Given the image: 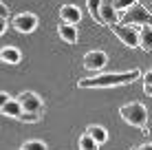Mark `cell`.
Segmentation results:
<instances>
[{
    "label": "cell",
    "instance_id": "6da1fadb",
    "mask_svg": "<svg viewBox=\"0 0 152 150\" xmlns=\"http://www.w3.org/2000/svg\"><path fill=\"white\" fill-rule=\"evenodd\" d=\"M141 77L139 69L126 71V73H102L95 77H84L77 82V89H113V86H124V84H132L134 80Z\"/></svg>",
    "mask_w": 152,
    "mask_h": 150
},
{
    "label": "cell",
    "instance_id": "7a4b0ae2",
    "mask_svg": "<svg viewBox=\"0 0 152 150\" xmlns=\"http://www.w3.org/2000/svg\"><path fill=\"white\" fill-rule=\"evenodd\" d=\"M119 115H121V119L126 124H130V126L134 128H141L143 132H148V108L143 104H139V102H132V104H124L119 108Z\"/></svg>",
    "mask_w": 152,
    "mask_h": 150
},
{
    "label": "cell",
    "instance_id": "3957f363",
    "mask_svg": "<svg viewBox=\"0 0 152 150\" xmlns=\"http://www.w3.org/2000/svg\"><path fill=\"white\" fill-rule=\"evenodd\" d=\"M119 22H121V24H132V27H141V24L150 22V9L145 7V4L134 2V4H130V7L121 13Z\"/></svg>",
    "mask_w": 152,
    "mask_h": 150
},
{
    "label": "cell",
    "instance_id": "277c9868",
    "mask_svg": "<svg viewBox=\"0 0 152 150\" xmlns=\"http://www.w3.org/2000/svg\"><path fill=\"white\" fill-rule=\"evenodd\" d=\"M110 31L119 38V42L124 46H128V49H137V42H139V27H132V24H110Z\"/></svg>",
    "mask_w": 152,
    "mask_h": 150
},
{
    "label": "cell",
    "instance_id": "5b68a950",
    "mask_svg": "<svg viewBox=\"0 0 152 150\" xmlns=\"http://www.w3.org/2000/svg\"><path fill=\"white\" fill-rule=\"evenodd\" d=\"M15 100L20 102V108H22V110L44 115V102H42V97L38 95V93H33V91H22Z\"/></svg>",
    "mask_w": 152,
    "mask_h": 150
},
{
    "label": "cell",
    "instance_id": "8992f818",
    "mask_svg": "<svg viewBox=\"0 0 152 150\" xmlns=\"http://www.w3.org/2000/svg\"><path fill=\"white\" fill-rule=\"evenodd\" d=\"M38 22H40L38 15L31 13V11H20V13L11 20L13 29L18 31V33H33V31L38 29Z\"/></svg>",
    "mask_w": 152,
    "mask_h": 150
},
{
    "label": "cell",
    "instance_id": "52a82bcc",
    "mask_svg": "<svg viewBox=\"0 0 152 150\" xmlns=\"http://www.w3.org/2000/svg\"><path fill=\"white\" fill-rule=\"evenodd\" d=\"M106 64H108V53L102 49H93L84 55V66L88 71H102Z\"/></svg>",
    "mask_w": 152,
    "mask_h": 150
},
{
    "label": "cell",
    "instance_id": "ba28073f",
    "mask_svg": "<svg viewBox=\"0 0 152 150\" xmlns=\"http://www.w3.org/2000/svg\"><path fill=\"white\" fill-rule=\"evenodd\" d=\"M99 22L106 24V27L119 22V11L113 7V0H102L99 2Z\"/></svg>",
    "mask_w": 152,
    "mask_h": 150
},
{
    "label": "cell",
    "instance_id": "9c48e42d",
    "mask_svg": "<svg viewBox=\"0 0 152 150\" xmlns=\"http://www.w3.org/2000/svg\"><path fill=\"white\" fill-rule=\"evenodd\" d=\"M60 20L66 24H77L82 20V11L80 7H75V4H62L60 9Z\"/></svg>",
    "mask_w": 152,
    "mask_h": 150
},
{
    "label": "cell",
    "instance_id": "30bf717a",
    "mask_svg": "<svg viewBox=\"0 0 152 150\" xmlns=\"http://www.w3.org/2000/svg\"><path fill=\"white\" fill-rule=\"evenodd\" d=\"M20 60H22V51L18 46H2L0 49V62H4V64H20Z\"/></svg>",
    "mask_w": 152,
    "mask_h": 150
},
{
    "label": "cell",
    "instance_id": "8fae6325",
    "mask_svg": "<svg viewBox=\"0 0 152 150\" xmlns=\"http://www.w3.org/2000/svg\"><path fill=\"white\" fill-rule=\"evenodd\" d=\"M139 42H137V49H143L145 53L152 49V29H150V22L141 24L139 27Z\"/></svg>",
    "mask_w": 152,
    "mask_h": 150
},
{
    "label": "cell",
    "instance_id": "7c38bea8",
    "mask_svg": "<svg viewBox=\"0 0 152 150\" xmlns=\"http://www.w3.org/2000/svg\"><path fill=\"white\" fill-rule=\"evenodd\" d=\"M57 35H60L64 42H69V44H75V42H77V29H75V24L62 22L60 29H57Z\"/></svg>",
    "mask_w": 152,
    "mask_h": 150
},
{
    "label": "cell",
    "instance_id": "4fadbf2b",
    "mask_svg": "<svg viewBox=\"0 0 152 150\" xmlns=\"http://www.w3.org/2000/svg\"><path fill=\"white\" fill-rule=\"evenodd\" d=\"M86 132H88V135H91L93 139H95L99 146L108 141V130H106L104 126H99V124H91V126L86 128Z\"/></svg>",
    "mask_w": 152,
    "mask_h": 150
},
{
    "label": "cell",
    "instance_id": "5bb4252c",
    "mask_svg": "<svg viewBox=\"0 0 152 150\" xmlns=\"http://www.w3.org/2000/svg\"><path fill=\"white\" fill-rule=\"evenodd\" d=\"M20 110H22V108H20V102H18V100H13V97H9V100L2 104V108H0V113H4V115L13 117V119H18Z\"/></svg>",
    "mask_w": 152,
    "mask_h": 150
},
{
    "label": "cell",
    "instance_id": "9a60e30c",
    "mask_svg": "<svg viewBox=\"0 0 152 150\" xmlns=\"http://www.w3.org/2000/svg\"><path fill=\"white\" fill-rule=\"evenodd\" d=\"M80 150H99V143L88 135V132H84L80 137Z\"/></svg>",
    "mask_w": 152,
    "mask_h": 150
},
{
    "label": "cell",
    "instance_id": "2e32d148",
    "mask_svg": "<svg viewBox=\"0 0 152 150\" xmlns=\"http://www.w3.org/2000/svg\"><path fill=\"white\" fill-rule=\"evenodd\" d=\"M99 2H102V0H86L88 13L93 15V20H95V22H99ZM99 24H102V22H99Z\"/></svg>",
    "mask_w": 152,
    "mask_h": 150
},
{
    "label": "cell",
    "instance_id": "e0dca14e",
    "mask_svg": "<svg viewBox=\"0 0 152 150\" xmlns=\"http://www.w3.org/2000/svg\"><path fill=\"white\" fill-rule=\"evenodd\" d=\"M18 119H20V121H27V124H35V121H40V119H42V115H40V113H27V110H20Z\"/></svg>",
    "mask_w": 152,
    "mask_h": 150
},
{
    "label": "cell",
    "instance_id": "ac0fdd59",
    "mask_svg": "<svg viewBox=\"0 0 152 150\" xmlns=\"http://www.w3.org/2000/svg\"><path fill=\"white\" fill-rule=\"evenodd\" d=\"M22 150H46V143L40 141V139H31L22 146Z\"/></svg>",
    "mask_w": 152,
    "mask_h": 150
},
{
    "label": "cell",
    "instance_id": "d6986e66",
    "mask_svg": "<svg viewBox=\"0 0 152 150\" xmlns=\"http://www.w3.org/2000/svg\"><path fill=\"white\" fill-rule=\"evenodd\" d=\"M139 2V0H113V7L117 9V11H126V9L130 7V4Z\"/></svg>",
    "mask_w": 152,
    "mask_h": 150
},
{
    "label": "cell",
    "instance_id": "ffe728a7",
    "mask_svg": "<svg viewBox=\"0 0 152 150\" xmlns=\"http://www.w3.org/2000/svg\"><path fill=\"white\" fill-rule=\"evenodd\" d=\"M143 91H145V95H152V71H145V75H143Z\"/></svg>",
    "mask_w": 152,
    "mask_h": 150
},
{
    "label": "cell",
    "instance_id": "44dd1931",
    "mask_svg": "<svg viewBox=\"0 0 152 150\" xmlns=\"http://www.w3.org/2000/svg\"><path fill=\"white\" fill-rule=\"evenodd\" d=\"M7 27H9V24H7V18H4V15H0V35L7 31Z\"/></svg>",
    "mask_w": 152,
    "mask_h": 150
},
{
    "label": "cell",
    "instance_id": "7402d4cb",
    "mask_svg": "<svg viewBox=\"0 0 152 150\" xmlns=\"http://www.w3.org/2000/svg\"><path fill=\"white\" fill-rule=\"evenodd\" d=\"M9 97H11V95H9V93H4V91H0V108H2V104H4V102H7V100H9Z\"/></svg>",
    "mask_w": 152,
    "mask_h": 150
},
{
    "label": "cell",
    "instance_id": "603a6c76",
    "mask_svg": "<svg viewBox=\"0 0 152 150\" xmlns=\"http://www.w3.org/2000/svg\"><path fill=\"white\" fill-rule=\"evenodd\" d=\"M134 150H152V143L150 141H145V143H141L139 148H134Z\"/></svg>",
    "mask_w": 152,
    "mask_h": 150
},
{
    "label": "cell",
    "instance_id": "cb8c5ba5",
    "mask_svg": "<svg viewBox=\"0 0 152 150\" xmlns=\"http://www.w3.org/2000/svg\"><path fill=\"white\" fill-rule=\"evenodd\" d=\"M20 150H22V148H20Z\"/></svg>",
    "mask_w": 152,
    "mask_h": 150
},
{
    "label": "cell",
    "instance_id": "d4e9b609",
    "mask_svg": "<svg viewBox=\"0 0 152 150\" xmlns=\"http://www.w3.org/2000/svg\"><path fill=\"white\" fill-rule=\"evenodd\" d=\"M132 150H134V148H132Z\"/></svg>",
    "mask_w": 152,
    "mask_h": 150
}]
</instances>
